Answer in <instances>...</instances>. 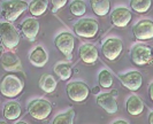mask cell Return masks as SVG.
Instances as JSON below:
<instances>
[{
  "label": "cell",
  "instance_id": "9a60e30c",
  "mask_svg": "<svg viewBox=\"0 0 153 124\" xmlns=\"http://www.w3.org/2000/svg\"><path fill=\"white\" fill-rule=\"evenodd\" d=\"M79 58L86 64H93L98 61L99 53L98 49L92 44H83L79 47Z\"/></svg>",
  "mask_w": 153,
  "mask_h": 124
},
{
  "label": "cell",
  "instance_id": "7c38bea8",
  "mask_svg": "<svg viewBox=\"0 0 153 124\" xmlns=\"http://www.w3.org/2000/svg\"><path fill=\"white\" fill-rule=\"evenodd\" d=\"M132 14L131 12L126 7H117L111 14V21L117 28H124L131 22Z\"/></svg>",
  "mask_w": 153,
  "mask_h": 124
},
{
  "label": "cell",
  "instance_id": "9c48e42d",
  "mask_svg": "<svg viewBox=\"0 0 153 124\" xmlns=\"http://www.w3.org/2000/svg\"><path fill=\"white\" fill-rule=\"evenodd\" d=\"M123 51V44L122 40L119 38H107L102 46H101V53L107 59L108 61H114L116 60Z\"/></svg>",
  "mask_w": 153,
  "mask_h": 124
},
{
  "label": "cell",
  "instance_id": "8fae6325",
  "mask_svg": "<svg viewBox=\"0 0 153 124\" xmlns=\"http://www.w3.org/2000/svg\"><path fill=\"white\" fill-rule=\"evenodd\" d=\"M132 33L138 40H149L153 38L152 20H142L132 27Z\"/></svg>",
  "mask_w": 153,
  "mask_h": 124
},
{
  "label": "cell",
  "instance_id": "8992f818",
  "mask_svg": "<svg viewBox=\"0 0 153 124\" xmlns=\"http://www.w3.org/2000/svg\"><path fill=\"white\" fill-rule=\"evenodd\" d=\"M130 58L132 63L138 67L150 64L152 62V49L143 44L135 45L130 51Z\"/></svg>",
  "mask_w": 153,
  "mask_h": 124
},
{
  "label": "cell",
  "instance_id": "3957f363",
  "mask_svg": "<svg viewBox=\"0 0 153 124\" xmlns=\"http://www.w3.org/2000/svg\"><path fill=\"white\" fill-rule=\"evenodd\" d=\"M0 40L7 49H14L20 43V33L10 22H0Z\"/></svg>",
  "mask_w": 153,
  "mask_h": 124
},
{
  "label": "cell",
  "instance_id": "ac0fdd59",
  "mask_svg": "<svg viewBox=\"0 0 153 124\" xmlns=\"http://www.w3.org/2000/svg\"><path fill=\"white\" fill-rule=\"evenodd\" d=\"M144 102L137 95H131L127 100V111L131 116H139L144 111Z\"/></svg>",
  "mask_w": 153,
  "mask_h": 124
},
{
  "label": "cell",
  "instance_id": "5b68a950",
  "mask_svg": "<svg viewBox=\"0 0 153 124\" xmlns=\"http://www.w3.org/2000/svg\"><path fill=\"white\" fill-rule=\"evenodd\" d=\"M99 24L93 18H81L74 24V32L83 38H93L98 33Z\"/></svg>",
  "mask_w": 153,
  "mask_h": 124
},
{
  "label": "cell",
  "instance_id": "1f68e13d",
  "mask_svg": "<svg viewBox=\"0 0 153 124\" xmlns=\"http://www.w3.org/2000/svg\"><path fill=\"white\" fill-rule=\"evenodd\" d=\"M15 124H28L27 122H23V121H20V122H17V123H15Z\"/></svg>",
  "mask_w": 153,
  "mask_h": 124
},
{
  "label": "cell",
  "instance_id": "f1b7e54d",
  "mask_svg": "<svg viewBox=\"0 0 153 124\" xmlns=\"http://www.w3.org/2000/svg\"><path fill=\"white\" fill-rule=\"evenodd\" d=\"M149 97L151 100H153V83H151L149 86Z\"/></svg>",
  "mask_w": 153,
  "mask_h": 124
},
{
  "label": "cell",
  "instance_id": "4fadbf2b",
  "mask_svg": "<svg viewBox=\"0 0 153 124\" xmlns=\"http://www.w3.org/2000/svg\"><path fill=\"white\" fill-rule=\"evenodd\" d=\"M97 105L101 107L108 114H115L119 110V106L115 97L112 93H99L97 95Z\"/></svg>",
  "mask_w": 153,
  "mask_h": 124
},
{
  "label": "cell",
  "instance_id": "ba28073f",
  "mask_svg": "<svg viewBox=\"0 0 153 124\" xmlns=\"http://www.w3.org/2000/svg\"><path fill=\"white\" fill-rule=\"evenodd\" d=\"M54 44H55V47L58 48V51L62 53L67 59L71 58L74 47H75V38L70 32L66 31V32L59 33L54 39Z\"/></svg>",
  "mask_w": 153,
  "mask_h": 124
},
{
  "label": "cell",
  "instance_id": "30bf717a",
  "mask_svg": "<svg viewBox=\"0 0 153 124\" xmlns=\"http://www.w3.org/2000/svg\"><path fill=\"white\" fill-rule=\"evenodd\" d=\"M119 79L121 84L130 91H138L143 85V76L139 71H129L119 75Z\"/></svg>",
  "mask_w": 153,
  "mask_h": 124
},
{
  "label": "cell",
  "instance_id": "2e32d148",
  "mask_svg": "<svg viewBox=\"0 0 153 124\" xmlns=\"http://www.w3.org/2000/svg\"><path fill=\"white\" fill-rule=\"evenodd\" d=\"M1 67L6 71H21L22 64L19 59V56L15 55L13 52H6L1 58Z\"/></svg>",
  "mask_w": 153,
  "mask_h": 124
},
{
  "label": "cell",
  "instance_id": "836d02e7",
  "mask_svg": "<svg viewBox=\"0 0 153 124\" xmlns=\"http://www.w3.org/2000/svg\"><path fill=\"white\" fill-rule=\"evenodd\" d=\"M0 124H6L5 122H0Z\"/></svg>",
  "mask_w": 153,
  "mask_h": 124
},
{
  "label": "cell",
  "instance_id": "d6a6232c",
  "mask_svg": "<svg viewBox=\"0 0 153 124\" xmlns=\"http://www.w3.org/2000/svg\"><path fill=\"white\" fill-rule=\"evenodd\" d=\"M98 89H99V87H94V90H93V92H94V93H97V92H98Z\"/></svg>",
  "mask_w": 153,
  "mask_h": 124
},
{
  "label": "cell",
  "instance_id": "e0dca14e",
  "mask_svg": "<svg viewBox=\"0 0 153 124\" xmlns=\"http://www.w3.org/2000/svg\"><path fill=\"white\" fill-rule=\"evenodd\" d=\"M29 61L31 62L32 66L42 68L48 61V54L42 46H37L35 49H32V52L29 55Z\"/></svg>",
  "mask_w": 153,
  "mask_h": 124
},
{
  "label": "cell",
  "instance_id": "cb8c5ba5",
  "mask_svg": "<svg viewBox=\"0 0 153 124\" xmlns=\"http://www.w3.org/2000/svg\"><path fill=\"white\" fill-rule=\"evenodd\" d=\"M152 0H130V7L138 14H145L150 10Z\"/></svg>",
  "mask_w": 153,
  "mask_h": 124
},
{
  "label": "cell",
  "instance_id": "7402d4cb",
  "mask_svg": "<svg viewBox=\"0 0 153 124\" xmlns=\"http://www.w3.org/2000/svg\"><path fill=\"white\" fill-rule=\"evenodd\" d=\"M28 9L33 17L42 16L47 10V0H32L28 4Z\"/></svg>",
  "mask_w": 153,
  "mask_h": 124
},
{
  "label": "cell",
  "instance_id": "4dcf8cb0",
  "mask_svg": "<svg viewBox=\"0 0 153 124\" xmlns=\"http://www.w3.org/2000/svg\"><path fill=\"white\" fill-rule=\"evenodd\" d=\"M149 123L153 124V113H150V115H149Z\"/></svg>",
  "mask_w": 153,
  "mask_h": 124
},
{
  "label": "cell",
  "instance_id": "484cf974",
  "mask_svg": "<svg viewBox=\"0 0 153 124\" xmlns=\"http://www.w3.org/2000/svg\"><path fill=\"white\" fill-rule=\"evenodd\" d=\"M69 9H70V13L74 16H83L86 13V5L83 0H74L70 6H69Z\"/></svg>",
  "mask_w": 153,
  "mask_h": 124
},
{
  "label": "cell",
  "instance_id": "603a6c76",
  "mask_svg": "<svg viewBox=\"0 0 153 124\" xmlns=\"http://www.w3.org/2000/svg\"><path fill=\"white\" fill-rule=\"evenodd\" d=\"M54 72L61 80H68L73 76V68L69 63H58L54 67Z\"/></svg>",
  "mask_w": 153,
  "mask_h": 124
},
{
  "label": "cell",
  "instance_id": "83f0119b",
  "mask_svg": "<svg viewBox=\"0 0 153 124\" xmlns=\"http://www.w3.org/2000/svg\"><path fill=\"white\" fill-rule=\"evenodd\" d=\"M68 0H51V4H52V12L56 13L59 9H61L62 7H65L67 5Z\"/></svg>",
  "mask_w": 153,
  "mask_h": 124
},
{
  "label": "cell",
  "instance_id": "44dd1931",
  "mask_svg": "<svg viewBox=\"0 0 153 124\" xmlns=\"http://www.w3.org/2000/svg\"><path fill=\"white\" fill-rule=\"evenodd\" d=\"M39 87L42 91H44L45 93H53L56 89V79L50 75V74H44L42 75V77L39 79V83H38Z\"/></svg>",
  "mask_w": 153,
  "mask_h": 124
},
{
  "label": "cell",
  "instance_id": "7a4b0ae2",
  "mask_svg": "<svg viewBox=\"0 0 153 124\" xmlns=\"http://www.w3.org/2000/svg\"><path fill=\"white\" fill-rule=\"evenodd\" d=\"M28 9L27 1L23 0H6L1 4V16L6 22L16 21Z\"/></svg>",
  "mask_w": 153,
  "mask_h": 124
},
{
  "label": "cell",
  "instance_id": "5bb4252c",
  "mask_svg": "<svg viewBox=\"0 0 153 124\" xmlns=\"http://www.w3.org/2000/svg\"><path fill=\"white\" fill-rule=\"evenodd\" d=\"M39 29H40L39 22L35 17H29L21 23V32L25 38L31 40V41L35 40L36 37L38 36Z\"/></svg>",
  "mask_w": 153,
  "mask_h": 124
},
{
  "label": "cell",
  "instance_id": "52a82bcc",
  "mask_svg": "<svg viewBox=\"0 0 153 124\" xmlns=\"http://www.w3.org/2000/svg\"><path fill=\"white\" fill-rule=\"evenodd\" d=\"M67 95L74 102H83L90 94V89L84 82H71L66 86Z\"/></svg>",
  "mask_w": 153,
  "mask_h": 124
},
{
  "label": "cell",
  "instance_id": "d6986e66",
  "mask_svg": "<svg viewBox=\"0 0 153 124\" xmlns=\"http://www.w3.org/2000/svg\"><path fill=\"white\" fill-rule=\"evenodd\" d=\"M4 116L6 120L8 121H15L19 117L21 116L22 114V109H21V106L19 102H15V101H10V102H7L4 107Z\"/></svg>",
  "mask_w": 153,
  "mask_h": 124
},
{
  "label": "cell",
  "instance_id": "f546056e",
  "mask_svg": "<svg viewBox=\"0 0 153 124\" xmlns=\"http://www.w3.org/2000/svg\"><path fill=\"white\" fill-rule=\"evenodd\" d=\"M113 124H129V123L126 122V121H123V120H119V121H115Z\"/></svg>",
  "mask_w": 153,
  "mask_h": 124
},
{
  "label": "cell",
  "instance_id": "d4e9b609",
  "mask_svg": "<svg viewBox=\"0 0 153 124\" xmlns=\"http://www.w3.org/2000/svg\"><path fill=\"white\" fill-rule=\"evenodd\" d=\"M74 117H75V110L69 109L54 117L53 124H74Z\"/></svg>",
  "mask_w": 153,
  "mask_h": 124
},
{
  "label": "cell",
  "instance_id": "4316f807",
  "mask_svg": "<svg viewBox=\"0 0 153 124\" xmlns=\"http://www.w3.org/2000/svg\"><path fill=\"white\" fill-rule=\"evenodd\" d=\"M98 82H99V85L101 87L109 89L113 85V76L108 70H101L99 72V75H98Z\"/></svg>",
  "mask_w": 153,
  "mask_h": 124
},
{
  "label": "cell",
  "instance_id": "277c9868",
  "mask_svg": "<svg viewBox=\"0 0 153 124\" xmlns=\"http://www.w3.org/2000/svg\"><path fill=\"white\" fill-rule=\"evenodd\" d=\"M28 113L37 121L46 120L52 113V105L45 99H35L28 105Z\"/></svg>",
  "mask_w": 153,
  "mask_h": 124
},
{
  "label": "cell",
  "instance_id": "ffe728a7",
  "mask_svg": "<svg viewBox=\"0 0 153 124\" xmlns=\"http://www.w3.org/2000/svg\"><path fill=\"white\" fill-rule=\"evenodd\" d=\"M93 13L97 16H106L111 9V0H90Z\"/></svg>",
  "mask_w": 153,
  "mask_h": 124
},
{
  "label": "cell",
  "instance_id": "6da1fadb",
  "mask_svg": "<svg viewBox=\"0 0 153 124\" xmlns=\"http://www.w3.org/2000/svg\"><path fill=\"white\" fill-rule=\"evenodd\" d=\"M23 82L15 74H7L0 80V93L6 98H16L23 91Z\"/></svg>",
  "mask_w": 153,
  "mask_h": 124
}]
</instances>
